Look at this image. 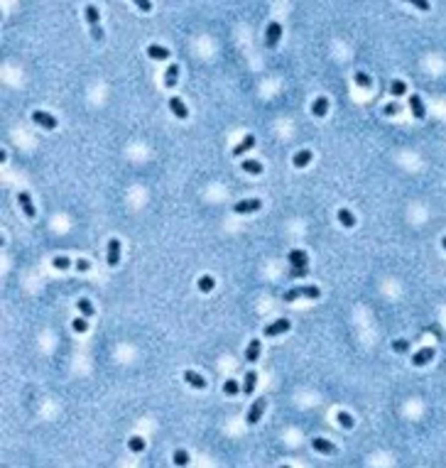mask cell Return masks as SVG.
I'll return each instance as SVG.
<instances>
[{"label": "cell", "instance_id": "cell-1", "mask_svg": "<svg viewBox=\"0 0 446 468\" xmlns=\"http://www.w3.org/2000/svg\"><path fill=\"white\" fill-rule=\"evenodd\" d=\"M84 17H86V22H89V27H91V39L101 44V42H103V27H101V15H98V7H96V5H86Z\"/></svg>", "mask_w": 446, "mask_h": 468}, {"label": "cell", "instance_id": "cell-2", "mask_svg": "<svg viewBox=\"0 0 446 468\" xmlns=\"http://www.w3.org/2000/svg\"><path fill=\"white\" fill-rule=\"evenodd\" d=\"M287 260L292 265V277H304V275H306V270H309V258H306L304 250H292V253L287 255Z\"/></svg>", "mask_w": 446, "mask_h": 468}, {"label": "cell", "instance_id": "cell-3", "mask_svg": "<svg viewBox=\"0 0 446 468\" xmlns=\"http://www.w3.org/2000/svg\"><path fill=\"white\" fill-rule=\"evenodd\" d=\"M299 297H306V299H319V297H321V292H319V287H314V285H309V287H295V290H290V292L285 294V302H295V299H299Z\"/></svg>", "mask_w": 446, "mask_h": 468}, {"label": "cell", "instance_id": "cell-4", "mask_svg": "<svg viewBox=\"0 0 446 468\" xmlns=\"http://www.w3.org/2000/svg\"><path fill=\"white\" fill-rule=\"evenodd\" d=\"M280 39H282V25H280L277 20H272L268 25V29H265V47H268V49H275V47L280 44Z\"/></svg>", "mask_w": 446, "mask_h": 468}, {"label": "cell", "instance_id": "cell-5", "mask_svg": "<svg viewBox=\"0 0 446 468\" xmlns=\"http://www.w3.org/2000/svg\"><path fill=\"white\" fill-rule=\"evenodd\" d=\"M260 208H263V199H243V201H236V206H233V211H236L238 216L255 213V211H260Z\"/></svg>", "mask_w": 446, "mask_h": 468}, {"label": "cell", "instance_id": "cell-6", "mask_svg": "<svg viewBox=\"0 0 446 468\" xmlns=\"http://www.w3.org/2000/svg\"><path fill=\"white\" fill-rule=\"evenodd\" d=\"M265 407H268V400L265 397H258L255 402H253V407L248 410V417H245V422L253 427V424H258L260 422V417H263V412H265Z\"/></svg>", "mask_w": 446, "mask_h": 468}, {"label": "cell", "instance_id": "cell-7", "mask_svg": "<svg viewBox=\"0 0 446 468\" xmlns=\"http://www.w3.org/2000/svg\"><path fill=\"white\" fill-rule=\"evenodd\" d=\"M290 328H292V323H290V319H285V316H282V319H277V321L268 323L263 333H265L268 338H272V336H280V333H287Z\"/></svg>", "mask_w": 446, "mask_h": 468}, {"label": "cell", "instance_id": "cell-8", "mask_svg": "<svg viewBox=\"0 0 446 468\" xmlns=\"http://www.w3.org/2000/svg\"><path fill=\"white\" fill-rule=\"evenodd\" d=\"M434 355H437V351L432 348V346H424V348H419V351L412 355V365H417V368H422V365H427V363H432L434 360Z\"/></svg>", "mask_w": 446, "mask_h": 468}, {"label": "cell", "instance_id": "cell-9", "mask_svg": "<svg viewBox=\"0 0 446 468\" xmlns=\"http://www.w3.org/2000/svg\"><path fill=\"white\" fill-rule=\"evenodd\" d=\"M106 263H108V267H118L120 265V240L118 238H111V240H108V255H106Z\"/></svg>", "mask_w": 446, "mask_h": 468}, {"label": "cell", "instance_id": "cell-10", "mask_svg": "<svg viewBox=\"0 0 446 468\" xmlns=\"http://www.w3.org/2000/svg\"><path fill=\"white\" fill-rule=\"evenodd\" d=\"M32 120L39 125V128H47V130H54L57 128V118L52 113H44V111H34L32 113Z\"/></svg>", "mask_w": 446, "mask_h": 468}, {"label": "cell", "instance_id": "cell-11", "mask_svg": "<svg viewBox=\"0 0 446 468\" xmlns=\"http://www.w3.org/2000/svg\"><path fill=\"white\" fill-rule=\"evenodd\" d=\"M184 382L191 385L194 390H206V378L201 373H196V370H186L184 373Z\"/></svg>", "mask_w": 446, "mask_h": 468}, {"label": "cell", "instance_id": "cell-12", "mask_svg": "<svg viewBox=\"0 0 446 468\" xmlns=\"http://www.w3.org/2000/svg\"><path fill=\"white\" fill-rule=\"evenodd\" d=\"M311 449L319 451V454H326V456H333V454H336V446H333L331 441L321 439V437H314V439H311Z\"/></svg>", "mask_w": 446, "mask_h": 468}, {"label": "cell", "instance_id": "cell-13", "mask_svg": "<svg viewBox=\"0 0 446 468\" xmlns=\"http://www.w3.org/2000/svg\"><path fill=\"white\" fill-rule=\"evenodd\" d=\"M17 201H20V208H22V213H25L27 218H34V216H37L34 204H32V199H30L27 191H20V194H17Z\"/></svg>", "mask_w": 446, "mask_h": 468}, {"label": "cell", "instance_id": "cell-14", "mask_svg": "<svg viewBox=\"0 0 446 468\" xmlns=\"http://www.w3.org/2000/svg\"><path fill=\"white\" fill-rule=\"evenodd\" d=\"M169 108H172L174 118H179V120H186V118H189V111H186V106H184V101H181L179 96H172V98H169Z\"/></svg>", "mask_w": 446, "mask_h": 468}, {"label": "cell", "instance_id": "cell-15", "mask_svg": "<svg viewBox=\"0 0 446 468\" xmlns=\"http://www.w3.org/2000/svg\"><path fill=\"white\" fill-rule=\"evenodd\" d=\"M240 169L245 172V174H253V176H260L263 174V162H258V159H245V162H240Z\"/></svg>", "mask_w": 446, "mask_h": 468}, {"label": "cell", "instance_id": "cell-16", "mask_svg": "<svg viewBox=\"0 0 446 468\" xmlns=\"http://www.w3.org/2000/svg\"><path fill=\"white\" fill-rule=\"evenodd\" d=\"M255 147V135H245L243 140H240L238 145L233 147V157H240V155H245L248 150H253Z\"/></svg>", "mask_w": 446, "mask_h": 468}, {"label": "cell", "instance_id": "cell-17", "mask_svg": "<svg viewBox=\"0 0 446 468\" xmlns=\"http://www.w3.org/2000/svg\"><path fill=\"white\" fill-rule=\"evenodd\" d=\"M410 108H412V116H415L417 120H422V118L427 116V111H424V103H422V98H419L417 93H412V96H410Z\"/></svg>", "mask_w": 446, "mask_h": 468}, {"label": "cell", "instance_id": "cell-18", "mask_svg": "<svg viewBox=\"0 0 446 468\" xmlns=\"http://www.w3.org/2000/svg\"><path fill=\"white\" fill-rule=\"evenodd\" d=\"M328 113V98H314V103H311V116L316 118H324Z\"/></svg>", "mask_w": 446, "mask_h": 468}, {"label": "cell", "instance_id": "cell-19", "mask_svg": "<svg viewBox=\"0 0 446 468\" xmlns=\"http://www.w3.org/2000/svg\"><path fill=\"white\" fill-rule=\"evenodd\" d=\"M260 358V338H253L250 343H248V348H245V360L248 363H255Z\"/></svg>", "mask_w": 446, "mask_h": 468}, {"label": "cell", "instance_id": "cell-20", "mask_svg": "<svg viewBox=\"0 0 446 468\" xmlns=\"http://www.w3.org/2000/svg\"><path fill=\"white\" fill-rule=\"evenodd\" d=\"M177 81H179V64H169V69L164 71V86L172 88L177 86Z\"/></svg>", "mask_w": 446, "mask_h": 468}, {"label": "cell", "instance_id": "cell-21", "mask_svg": "<svg viewBox=\"0 0 446 468\" xmlns=\"http://www.w3.org/2000/svg\"><path fill=\"white\" fill-rule=\"evenodd\" d=\"M148 57L149 59H157V61L169 59V49H167V47H159V44H149V47H148Z\"/></svg>", "mask_w": 446, "mask_h": 468}, {"label": "cell", "instance_id": "cell-22", "mask_svg": "<svg viewBox=\"0 0 446 468\" xmlns=\"http://www.w3.org/2000/svg\"><path fill=\"white\" fill-rule=\"evenodd\" d=\"M255 385H258V373H255V370H248V373H245V380H243V392H245V395H253Z\"/></svg>", "mask_w": 446, "mask_h": 468}, {"label": "cell", "instance_id": "cell-23", "mask_svg": "<svg viewBox=\"0 0 446 468\" xmlns=\"http://www.w3.org/2000/svg\"><path fill=\"white\" fill-rule=\"evenodd\" d=\"M338 221H341V226H346V228H353L356 226V216L348 211V208H338Z\"/></svg>", "mask_w": 446, "mask_h": 468}, {"label": "cell", "instance_id": "cell-24", "mask_svg": "<svg viewBox=\"0 0 446 468\" xmlns=\"http://www.w3.org/2000/svg\"><path fill=\"white\" fill-rule=\"evenodd\" d=\"M292 162H295V167H306V164L311 162V152H309V150H299Z\"/></svg>", "mask_w": 446, "mask_h": 468}, {"label": "cell", "instance_id": "cell-25", "mask_svg": "<svg viewBox=\"0 0 446 468\" xmlns=\"http://www.w3.org/2000/svg\"><path fill=\"white\" fill-rule=\"evenodd\" d=\"M390 93H392L395 98H400V96H405V93H407V84H405L402 79H395V81L390 84Z\"/></svg>", "mask_w": 446, "mask_h": 468}, {"label": "cell", "instance_id": "cell-26", "mask_svg": "<svg viewBox=\"0 0 446 468\" xmlns=\"http://www.w3.org/2000/svg\"><path fill=\"white\" fill-rule=\"evenodd\" d=\"M76 307H79V312H81L84 316H93V314H96V309H93V304H91V302H89V299H86V297H81V299L76 302Z\"/></svg>", "mask_w": 446, "mask_h": 468}, {"label": "cell", "instance_id": "cell-27", "mask_svg": "<svg viewBox=\"0 0 446 468\" xmlns=\"http://www.w3.org/2000/svg\"><path fill=\"white\" fill-rule=\"evenodd\" d=\"M128 449H130V451H135V454L145 451V439H143V437H138V434H135V437H130V439H128Z\"/></svg>", "mask_w": 446, "mask_h": 468}, {"label": "cell", "instance_id": "cell-28", "mask_svg": "<svg viewBox=\"0 0 446 468\" xmlns=\"http://www.w3.org/2000/svg\"><path fill=\"white\" fill-rule=\"evenodd\" d=\"M223 392H226L228 397H236V395H240V392H243V387H240L236 380H226V382H223Z\"/></svg>", "mask_w": 446, "mask_h": 468}, {"label": "cell", "instance_id": "cell-29", "mask_svg": "<svg viewBox=\"0 0 446 468\" xmlns=\"http://www.w3.org/2000/svg\"><path fill=\"white\" fill-rule=\"evenodd\" d=\"M336 419H338V424H341L343 429H353V424H356V419H353L348 412H338V414H336Z\"/></svg>", "mask_w": 446, "mask_h": 468}, {"label": "cell", "instance_id": "cell-30", "mask_svg": "<svg viewBox=\"0 0 446 468\" xmlns=\"http://www.w3.org/2000/svg\"><path fill=\"white\" fill-rule=\"evenodd\" d=\"M86 319H89V316H84V314H81L79 319H74V321H71V328H74L76 333H86V331H89V321H86Z\"/></svg>", "mask_w": 446, "mask_h": 468}, {"label": "cell", "instance_id": "cell-31", "mask_svg": "<svg viewBox=\"0 0 446 468\" xmlns=\"http://www.w3.org/2000/svg\"><path fill=\"white\" fill-rule=\"evenodd\" d=\"M213 287H216V282H213V277H211V275L199 277V290H201V292H211Z\"/></svg>", "mask_w": 446, "mask_h": 468}, {"label": "cell", "instance_id": "cell-32", "mask_svg": "<svg viewBox=\"0 0 446 468\" xmlns=\"http://www.w3.org/2000/svg\"><path fill=\"white\" fill-rule=\"evenodd\" d=\"M52 265H54L57 270H69V267H74V263H71L66 255H57V258L52 260Z\"/></svg>", "mask_w": 446, "mask_h": 468}, {"label": "cell", "instance_id": "cell-33", "mask_svg": "<svg viewBox=\"0 0 446 468\" xmlns=\"http://www.w3.org/2000/svg\"><path fill=\"white\" fill-rule=\"evenodd\" d=\"M172 461H174V466H186V464H189V454H186L184 449H177Z\"/></svg>", "mask_w": 446, "mask_h": 468}, {"label": "cell", "instance_id": "cell-34", "mask_svg": "<svg viewBox=\"0 0 446 468\" xmlns=\"http://www.w3.org/2000/svg\"><path fill=\"white\" fill-rule=\"evenodd\" d=\"M392 351H395V353H407V351H410V341H405V338L392 341Z\"/></svg>", "mask_w": 446, "mask_h": 468}, {"label": "cell", "instance_id": "cell-35", "mask_svg": "<svg viewBox=\"0 0 446 468\" xmlns=\"http://www.w3.org/2000/svg\"><path fill=\"white\" fill-rule=\"evenodd\" d=\"M356 84L360 88H370V86H373L370 76H368V74H363V71H358V74H356Z\"/></svg>", "mask_w": 446, "mask_h": 468}, {"label": "cell", "instance_id": "cell-36", "mask_svg": "<svg viewBox=\"0 0 446 468\" xmlns=\"http://www.w3.org/2000/svg\"><path fill=\"white\" fill-rule=\"evenodd\" d=\"M402 108H400V103H387L385 108H383V116H397Z\"/></svg>", "mask_w": 446, "mask_h": 468}, {"label": "cell", "instance_id": "cell-37", "mask_svg": "<svg viewBox=\"0 0 446 468\" xmlns=\"http://www.w3.org/2000/svg\"><path fill=\"white\" fill-rule=\"evenodd\" d=\"M407 2H412L415 7H419V10H424V12H427V10L432 7V2H429V0H407Z\"/></svg>", "mask_w": 446, "mask_h": 468}, {"label": "cell", "instance_id": "cell-38", "mask_svg": "<svg viewBox=\"0 0 446 468\" xmlns=\"http://www.w3.org/2000/svg\"><path fill=\"white\" fill-rule=\"evenodd\" d=\"M133 2H135L143 12H149V10H152V0H133Z\"/></svg>", "mask_w": 446, "mask_h": 468}, {"label": "cell", "instance_id": "cell-39", "mask_svg": "<svg viewBox=\"0 0 446 468\" xmlns=\"http://www.w3.org/2000/svg\"><path fill=\"white\" fill-rule=\"evenodd\" d=\"M74 267H76L79 272H86L91 265H89V260H84V258H81V260H76V263H74Z\"/></svg>", "mask_w": 446, "mask_h": 468}, {"label": "cell", "instance_id": "cell-40", "mask_svg": "<svg viewBox=\"0 0 446 468\" xmlns=\"http://www.w3.org/2000/svg\"><path fill=\"white\" fill-rule=\"evenodd\" d=\"M442 248H444V250H446V235H444V238H442Z\"/></svg>", "mask_w": 446, "mask_h": 468}]
</instances>
